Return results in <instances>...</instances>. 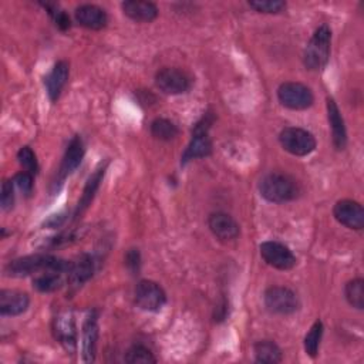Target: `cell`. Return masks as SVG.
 I'll use <instances>...</instances> for the list:
<instances>
[{
  "label": "cell",
  "instance_id": "34",
  "mask_svg": "<svg viewBox=\"0 0 364 364\" xmlns=\"http://www.w3.org/2000/svg\"><path fill=\"white\" fill-rule=\"evenodd\" d=\"M125 266L132 274H138L141 269V253L138 249H129L125 255Z\"/></svg>",
  "mask_w": 364,
  "mask_h": 364
},
{
  "label": "cell",
  "instance_id": "12",
  "mask_svg": "<svg viewBox=\"0 0 364 364\" xmlns=\"http://www.w3.org/2000/svg\"><path fill=\"white\" fill-rule=\"evenodd\" d=\"M98 321L95 311H90L85 317L81 328V361L94 363L97 354V341H98Z\"/></svg>",
  "mask_w": 364,
  "mask_h": 364
},
{
  "label": "cell",
  "instance_id": "14",
  "mask_svg": "<svg viewBox=\"0 0 364 364\" xmlns=\"http://www.w3.org/2000/svg\"><path fill=\"white\" fill-rule=\"evenodd\" d=\"M74 17L77 23L90 30H102L108 24V14L95 4H81L75 9Z\"/></svg>",
  "mask_w": 364,
  "mask_h": 364
},
{
  "label": "cell",
  "instance_id": "21",
  "mask_svg": "<svg viewBox=\"0 0 364 364\" xmlns=\"http://www.w3.org/2000/svg\"><path fill=\"white\" fill-rule=\"evenodd\" d=\"M121 9L124 14L134 21L149 23L158 17V7L152 1L127 0L121 3Z\"/></svg>",
  "mask_w": 364,
  "mask_h": 364
},
{
  "label": "cell",
  "instance_id": "4",
  "mask_svg": "<svg viewBox=\"0 0 364 364\" xmlns=\"http://www.w3.org/2000/svg\"><path fill=\"white\" fill-rule=\"evenodd\" d=\"M279 142L282 148L294 155V156H306L316 149V138L314 135L299 127H286L279 134Z\"/></svg>",
  "mask_w": 364,
  "mask_h": 364
},
{
  "label": "cell",
  "instance_id": "23",
  "mask_svg": "<svg viewBox=\"0 0 364 364\" xmlns=\"http://www.w3.org/2000/svg\"><path fill=\"white\" fill-rule=\"evenodd\" d=\"M255 360L263 364H277L283 360L282 348L272 340H260L253 346Z\"/></svg>",
  "mask_w": 364,
  "mask_h": 364
},
{
  "label": "cell",
  "instance_id": "17",
  "mask_svg": "<svg viewBox=\"0 0 364 364\" xmlns=\"http://www.w3.org/2000/svg\"><path fill=\"white\" fill-rule=\"evenodd\" d=\"M327 119L331 128V139L336 149L343 151L347 146V129L344 125L343 115L336 104V101L327 97Z\"/></svg>",
  "mask_w": 364,
  "mask_h": 364
},
{
  "label": "cell",
  "instance_id": "24",
  "mask_svg": "<svg viewBox=\"0 0 364 364\" xmlns=\"http://www.w3.org/2000/svg\"><path fill=\"white\" fill-rule=\"evenodd\" d=\"M63 274L60 272H54V270H47V272H41L37 276H34L33 279V287L40 291V293H51L58 290L63 284Z\"/></svg>",
  "mask_w": 364,
  "mask_h": 364
},
{
  "label": "cell",
  "instance_id": "6",
  "mask_svg": "<svg viewBox=\"0 0 364 364\" xmlns=\"http://www.w3.org/2000/svg\"><path fill=\"white\" fill-rule=\"evenodd\" d=\"M263 301L270 313L282 316L293 314L300 307L297 294L291 289L284 286H272L266 289L263 294Z\"/></svg>",
  "mask_w": 364,
  "mask_h": 364
},
{
  "label": "cell",
  "instance_id": "33",
  "mask_svg": "<svg viewBox=\"0 0 364 364\" xmlns=\"http://www.w3.org/2000/svg\"><path fill=\"white\" fill-rule=\"evenodd\" d=\"M34 175H31L30 172L27 171H21L18 173L14 175L13 178V182L14 185L23 192V195L26 196H30L31 192H33V186H34V179H33Z\"/></svg>",
  "mask_w": 364,
  "mask_h": 364
},
{
  "label": "cell",
  "instance_id": "29",
  "mask_svg": "<svg viewBox=\"0 0 364 364\" xmlns=\"http://www.w3.org/2000/svg\"><path fill=\"white\" fill-rule=\"evenodd\" d=\"M17 159L24 171L30 172L31 175H37L38 162H37V156H36L34 151L30 146H27V145L21 146L17 152Z\"/></svg>",
  "mask_w": 364,
  "mask_h": 364
},
{
  "label": "cell",
  "instance_id": "3",
  "mask_svg": "<svg viewBox=\"0 0 364 364\" xmlns=\"http://www.w3.org/2000/svg\"><path fill=\"white\" fill-rule=\"evenodd\" d=\"M331 48V30L327 24L318 26L310 37L304 51L303 64L310 71L323 70L330 60Z\"/></svg>",
  "mask_w": 364,
  "mask_h": 364
},
{
  "label": "cell",
  "instance_id": "26",
  "mask_svg": "<svg viewBox=\"0 0 364 364\" xmlns=\"http://www.w3.org/2000/svg\"><path fill=\"white\" fill-rule=\"evenodd\" d=\"M344 296L348 304L357 310H363L364 307V280L361 277H355L346 283Z\"/></svg>",
  "mask_w": 364,
  "mask_h": 364
},
{
  "label": "cell",
  "instance_id": "27",
  "mask_svg": "<svg viewBox=\"0 0 364 364\" xmlns=\"http://www.w3.org/2000/svg\"><path fill=\"white\" fill-rule=\"evenodd\" d=\"M323 331H324V326H323L321 320H316L313 323V326L310 327V330L307 331V334L304 336V343H303L304 351L311 358H316L318 354Z\"/></svg>",
  "mask_w": 364,
  "mask_h": 364
},
{
  "label": "cell",
  "instance_id": "20",
  "mask_svg": "<svg viewBox=\"0 0 364 364\" xmlns=\"http://www.w3.org/2000/svg\"><path fill=\"white\" fill-rule=\"evenodd\" d=\"M212 149L213 145L210 136L208 135V131H192V138L182 154L181 164L185 165L192 159L206 158L212 154Z\"/></svg>",
  "mask_w": 364,
  "mask_h": 364
},
{
  "label": "cell",
  "instance_id": "9",
  "mask_svg": "<svg viewBox=\"0 0 364 364\" xmlns=\"http://www.w3.org/2000/svg\"><path fill=\"white\" fill-rule=\"evenodd\" d=\"M259 250L262 259L277 270H290L297 263L293 252L282 242L266 240L259 246Z\"/></svg>",
  "mask_w": 364,
  "mask_h": 364
},
{
  "label": "cell",
  "instance_id": "30",
  "mask_svg": "<svg viewBox=\"0 0 364 364\" xmlns=\"http://www.w3.org/2000/svg\"><path fill=\"white\" fill-rule=\"evenodd\" d=\"M247 4L259 13H269V14H276L286 9V1H282V0H250Z\"/></svg>",
  "mask_w": 364,
  "mask_h": 364
},
{
  "label": "cell",
  "instance_id": "22",
  "mask_svg": "<svg viewBox=\"0 0 364 364\" xmlns=\"http://www.w3.org/2000/svg\"><path fill=\"white\" fill-rule=\"evenodd\" d=\"M105 169H107V164L101 165L98 169H95V172L87 179L85 186L82 189V195L78 199V203H77V208H75V212H74V219H78L88 209V206L91 205V202H92V199H94V196H95V193H97V191L101 185Z\"/></svg>",
  "mask_w": 364,
  "mask_h": 364
},
{
  "label": "cell",
  "instance_id": "5",
  "mask_svg": "<svg viewBox=\"0 0 364 364\" xmlns=\"http://www.w3.org/2000/svg\"><path fill=\"white\" fill-rule=\"evenodd\" d=\"M277 98L283 107L294 111L307 109L314 102L311 88L297 81H287L280 84L277 88Z\"/></svg>",
  "mask_w": 364,
  "mask_h": 364
},
{
  "label": "cell",
  "instance_id": "7",
  "mask_svg": "<svg viewBox=\"0 0 364 364\" xmlns=\"http://www.w3.org/2000/svg\"><path fill=\"white\" fill-rule=\"evenodd\" d=\"M156 87L169 95L185 94L192 87L191 75L176 67H164L155 74Z\"/></svg>",
  "mask_w": 364,
  "mask_h": 364
},
{
  "label": "cell",
  "instance_id": "25",
  "mask_svg": "<svg viewBox=\"0 0 364 364\" xmlns=\"http://www.w3.org/2000/svg\"><path fill=\"white\" fill-rule=\"evenodd\" d=\"M151 134L159 141H171L175 139L179 134V128L168 118H155L151 122Z\"/></svg>",
  "mask_w": 364,
  "mask_h": 364
},
{
  "label": "cell",
  "instance_id": "10",
  "mask_svg": "<svg viewBox=\"0 0 364 364\" xmlns=\"http://www.w3.org/2000/svg\"><path fill=\"white\" fill-rule=\"evenodd\" d=\"M333 216L340 225L351 230H361L364 228V209L357 200L341 199L336 202Z\"/></svg>",
  "mask_w": 364,
  "mask_h": 364
},
{
  "label": "cell",
  "instance_id": "28",
  "mask_svg": "<svg viewBox=\"0 0 364 364\" xmlns=\"http://www.w3.org/2000/svg\"><path fill=\"white\" fill-rule=\"evenodd\" d=\"M124 360L129 364H152L156 363V358L154 357L152 351L142 346V344H134L132 347L128 348L125 353Z\"/></svg>",
  "mask_w": 364,
  "mask_h": 364
},
{
  "label": "cell",
  "instance_id": "8",
  "mask_svg": "<svg viewBox=\"0 0 364 364\" xmlns=\"http://www.w3.org/2000/svg\"><path fill=\"white\" fill-rule=\"evenodd\" d=\"M135 303L141 310L159 311L166 303L165 290L152 280H139L134 291Z\"/></svg>",
  "mask_w": 364,
  "mask_h": 364
},
{
  "label": "cell",
  "instance_id": "13",
  "mask_svg": "<svg viewBox=\"0 0 364 364\" xmlns=\"http://www.w3.org/2000/svg\"><path fill=\"white\" fill-rule=\"evenodd\" d=\"M84 154H85V148L81 136L80 135L73 136L67 145V149L64 152V156L60 165V172H58L60 183H63V181L78 168V165L84 158Z\"/></svg>",
  "mask_w": 364,
  "mask_h": 364
},
{
  "label": "cell",
  "instance_id": "19",
  "mask_svg": "<svg viewBox=\"0 0 364 364\" xmlns=\"http://www.w3.org/2000/svg\"><path fill=\"white\" fill-rule=\"evenodd\" d=\"M54 333L55 338L61 346L68 351L74 353L77 347V327L73 314L64 313L54 320Z\"/></svg>",
  "mask_w": 364,
  "mask_h": 364
},
{
  "label": "cell",
  "instance_id": "31",
  "mask_svg": "<svg viewBox=\"0 0 364 364\" xmlns=\"http://www.w3.org/2000/svg\"><path fill=\"white\" fill-rule=\"evenodd\" d=\"M43 6H44V9L48 11V14L53 17L55 26H57L60 30L65 31V30H68V28L71 27L70 17L67 16V13H65L64 10H60L57 4H48V3H46V4H43Z\"/></svg>",
  "mask_w": 364,
  "mask_h": 364
},
{
  "label": "cell",
  "instance_id": "16",
  "mask_svg": "<svg viewBox=\"0 0 364 364\" xmlns=\"http://www.w3.org/2000/svg\"><path fill=\"white\" fill-rule=\"evenodd\" d=\"M94 259L88 253L80 255L74 262H71L70 270L67 273V283L73 289L81 287L85 282H88L94 274Z\"/></svg>",
  "mask_w": 364,
  "mask_h": 364
},
{
  "label": "cell",
  "instance_id": "2",
  "mask_svg": "<svg viewBox=\"0 0 364 364\" xmlns=\"http://www.w3.org/2000/svg\"><path fill=\"white\" fill-rule=\"evenodd\" d=\"M260 195L272 203H284L297 198V182L282 172H270L264 175L259 182Z\"/></svg>",
  "mask_w": 364,
  "mask_h": 364
},
{
  "label": "cell",
  "instance_id": "15",
  "mask_svg": "<svg viewBox=\"0 0 364 364\" xmlns=\"http://www.w3.org/2000/svg\"><path fill=\"white\" fill-rule=\"evenodd\" d=\"M68 75H70V64L65 60L57 61L51 68V71L47 74L44 80V85L51 102H55L60 98L63 88L68 81Z\"/></svg>",
  "mask_w": 364,
  "mask_h": 364
},
{
  "label": "cell",
  "instance_id": "1",
  "mask_svg": "<svg viewBox=\"0 0 364 364\" xmlns=\"http://www.w3.org/2000/svg\"><path fill=\"white\" fill-rule=\"evenodd\" d=\"M71 262L53 256V255H28L18 259H14L7 263L4 273L10 277H26L34 273H41L47 270H54L60 273H68Z\"/></svg>",
  "mask_w": 364,
  "mask_h": 364
},
{
  "label": "cell",
  "instance_id": "32",
  "mask_svg": "<svg viewBox=\"0 0 364 364\" xmlns=\"http://www.w3.org/2000/svg\"><path fill=\"white\" fill-rule=\"evenodd\" d=\"M14 182L13 179H4L1 183V193H0V206L4 212L13 209L14 206Z\"/></svg>",
  "mask_w": 364,
  "mask_h": 364
},
{
  "label": "cell",
  "instance_id": "18",
  "mask_svg": "<svg viewBox=\"0 0 364 364\" xmlns=\"http://www.w3.org/2000/svg\"><path fill=\"white\" fill-rule=\"evenodd\" d=\"M30 297L24 291L3 289L0 291V314L1 316H20L27 311Z\"/></svg>",
  "mask_w": 364,
  "mask_h": 364
},
{
  "label": "cell",
  "instance_id": "35",
  "mask_svg": "<svg viewBox=\"0 0 364 364\" xmlns=\"http://www.w3.org/2000/svg\"><path fill=\"white\" fill-rule=\"evenodd\" d=\"M63 222H64V216H63V215H53V216H50V218L44 222V225L48 226V228H57V226H60Z\"/></svg>",
  "mask_w": 364,
  "mask_h": 364
},
{
  "label": "cell",
  "instance_id": "11",
  "mask_svg": "<svg viewBox=\"0 0 364 364\" xmlns=\"http://www.w3.org/2000/svg\"><path fill=\"white\" fill-rule=\"evenodd\" d=\"M208 226L212 235L220 242H232L240 233V226L233 216L225 212H213L208 218Z\"/></svg>",
  "mask_w": 364,
  "mask_h": 364
}]
</instances>
